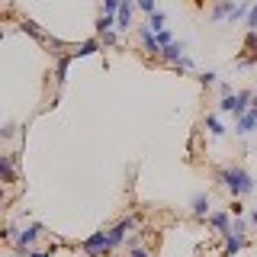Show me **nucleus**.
<instances>
[{
  "label": "nucleus",
  "mask_w": 257,
  "mask_h": 257,
  "mask_svg": "<svg viewBox=\"0 0 257 257\" xmlns=\"http://www.w3.org/2000/svg\"><path fill=\"white\" fill-rule=\"evenodd\" d=\"M112 26H116V16L112 13H103L100 20H96V32H109Z\"/></svg>",
  "instance_id": "obj_14"
},
{
  "label": "nucleus",
  "mask_w": 257,
  "mask_h": 257,
  "mask_svg": "<svg viewBox=\"0 0 257 257\" xmlns=\"http://www.w3.org/2000/svg\"><path fill=\"white\" fill-rule=\"evenodd\" d=\"M0 174H4V183H13L16 180V177H13V158L10 155L0 158Z\"/></svg>",
  "instance_id": "obj_11"
},
{
  "label": "nucleus",
  "mask_w": 257,
  "mask_h": 257,
  "mask_svg": "<svg viewBox=\"0 0 257 257\" xmlns=\"http://www.w3.org/2000/svg\"><path fill=\"white\" fill-rule=\"evenodd\" d=\"M158 42H161V48H164V45H171V42H174V39H171V32H167V29H161V32H158Z\"/></svg>",
  "instance_id": "obj_22"
},
{
  "label": "nucleus",
  "mask_w": 257,
  "mask_h": 257,
  "mask_svg": "<svg viewBox=\"0 0 257 257\" xmlns=\"http://www.w3.org/2000/svg\"><path fill=\"white\" fill-rule=\"evenodd\" d=\"M251 222H254V228H257V212H251Z\"/></svg>",
  "instance_id": "obj_30"
},
{
  "label": "nucleus",
  "mask_w": 257,
  "mask_h": 257,
  "mask_svg": "<svg viewBox=\"0 0 257 257\" xmlns=\"http://www.w3.org/2000/svg\"><path fill=\"white\" fill-rule=\"evenodd\" d=\"M222 183L231 190V196H244V193L254 190V180L247 171H241V167H228V171H222Z\"/></svg>",
  "instance_id": "obj_1"
},
{
  "label": "nucleus",
  "mask_w": 257,
  "mask_h": 257,
  "mask_svg": "<svg viewBox=\"0 0 257 257\" xmlns=\"http://www.w3.org/2000/svg\"><path fill=\"white\" fill-rule=\"evenodd\" d=\"M212 80H215V74H212V71H206V74H199V84H206V87H209Z\"/></svg>",
  "instance_id": "obj_26"
},
{
  "label": "nucleus",
  "mask_w": 257,
  "mask_h": 257,
  "mask_svg": "<svg viewBox=\"0 0 257 257\" xmlns=\"http://www.w3.org/2000/svg\"><path fill=\"white\" fill-rule=\"evenodd\" d=\"M13 132H16V128H13V125H10V122H7V125H4V128H0V135H4V139H10V135H13Z\"/></svg>",
  "instance_id": "obj_28"
},
{
  "label": "nucleus",
  "mask_w": 257,
  "mask_h": 257,
  "mask_svg": "<svg viewBox=\"0 0 257 257\" xmlns=\"http://www.w3.org/2000/svg\"><path fill=\"white\" fill-rule=\"evenodd\" d=\"M139 4V10H145V13H155V0H135Z\"/></svg>",
  "instance_id": "obj_21"
},
{
  "label": "nucleus",
  "mask_w": 257,
  "mask_h": 257,
  "mask_svg": "<svg viewBox=\"0 0 257 257\" xmlns=\"http://www.w3.org/2000/svg\"><path fill=\"white\" fill-rule=\"evenodd\" d=\"M96 48H100V42H84V45H80L77 52H74V58H87V55H93Z\"/></svg>",
  "instance_id": "obj_18"
},
{
  "label": "nucleus",
  "mask_w": 257,
  "mask_h": 257,
  "mask_svg": "<svg viewBox=\"0 0 257 257\" xmlns=\"http://www.w3.org/2000/svg\"><path fill=\"white\" fill-rule=\"evenodd\" d=\"M206 128H209V135H222V132H225V125H222L215 116H209V119H206Z\"/></svg>",
  "instance_id": "obj_19"
},
{
  "label": "nucleus",
  "mask_w": 257,
  "mask_h": 257,
  "mask_svg": "<svg viewBox=\"0 0 257 257\" xmlns=\"http://www.w3.org/2000/svg\"><path fill=\"white\" fill-rule=\"evenodd\" d=\"M139 39H142L145 52H155V55H161V42H158V32L151 29V26H142V29H139Z\"/></svg>",
  "instance_id": "obj_4"
},
{
  "label": "nucleus",
  "mask_w": 257,
  "mask_h": 257,
  "mask_svg": "<svg viewBox=\"0 0 257 257\" xmlns=\"http://www.w3.org/2000/svg\"><path fill=\"white\" fill-rule=\"evenodd\" d=\"M193 212H196L199 219L209 215V196H206V193H196V196H193Z\"/></svg>",
  "instance_id": "obj_10"
},
{
  "label": "nucleus",
  "mask_w": 257,
  "mask_h": 257,
  "mask_svg": "<svg viewBox=\"0 0 257 257\" xmlns=\"http://www.w3.org/2000/svg\"><path fill=\"white\" fill-rule=\"evenodd\" d=\"M23 29H26V32H29V36H36V39H39V42H48V36H45V32H42V29H39V26H36V23H32V20H26V23H23Z\"/></svg>",
  "instance_id": "obj_15"
},
{
  "label": "nucleus",
  "mask_w": 257,
  "mask_h": 257,
  "mask_svg": "<svg viewBox=\"0 0 257 257\" xmlns=\"http://www.w3.org/2000/svg\"><path fill=\"white\" fill-rule=\"evenodd\" d=\"M132 228H135V219H125V222H119L116 228L109 231V241H112V247H116V244H122V241L128 238V231H132Z\"/></svg>",
  "instance_id": "obj_5"
},
{
  "label": "nucleus",
  "mask_w": 257,
  "mask_h": 257,
  "mask_svg": "<svg viewBox=\"0 0 257 257\" xmlns=\"http://www.w3.org/2000/svg\"><path fill=\"white\" fill-rule=\"evenodd\" d=\"M128 257H148V251H142V247H128Z\"/></svg>",
  "instance_id": "obj_27"
},
{
  "label": "nucleus",
  "mask_w": 257,
  "mask_h": 257,
  "mask_svg": "<svg viewBox=\"0 0 257 257\" xmlns=\"http://www.w3.org/2000/svg\"><path fill=\"white\" fill-rule=\"evenodd\" d=\"M209 225H212L215 231H222V235H225V231L231 228V225H228V212H215L212 219H209Z\"/></svg>",
  "instance_id": "obj_12"
},
{
  "label": "nucleus",
  "mask_w": 257,
  "mask_h": 257,
  "mask_svg": "<svg viewBox=\"0 0 257 257\" xmlns=\"http://www.w3.org/2000/svg\"><path fill=\"white\" fill-rule=\"evenodd\" d=\"M148 26L155 29V32H161V29H164V13H161V10H155V13H148Z\"/></svg>",
  "instance_id": "obj_16"
},
{
  "label": "nucleus",
  "mask_w": 257,
  "mask_h": 257,
  "mask_svg": "<svg viewBox=\"0 0 257 257\" xmlns=\"http://www.w3.org/2000/svg\"><path fill=\"white\" fill-rule=\"evenodd\" d=\"M100 39H103V45H116V32H100Z\"/></svg>",
  "instance_id": "obj_24"
},
{
  "label": "nucleus",
  "mask_w": 257,
  "mask_h": 257,
  "mask_svg": "<svg viewBox=\"0 0 257 257\" xmlns=\"http://www.w3.org/2000/svg\"><path fill=\"white\" fill-rule=\"evenodd\" d=\"M251 0H241V4L235 7V13H231V23H235V20H241V16H247V13H251Z\"/></svg>",
  "instance_id": "obj_17"
},
{
  "label": "nucleus",
  "mask_w": 257,
  "mask_h": 257,
  "mask_svg": "<svg viewBox=\"0 0 257 257\" xmlns=\"http://www.w3.org/2000/svg\"><path fill=\"white\" fill-rule=\"evenodd\" d=\"M225 238H228V244H225L222 257H235V254L241 251V244H244V238H235V235H225Z\"/></svg>",
  "instance_id": "obj_13"
},
{
  "label": "nucleus",
  "mask_w": 257,
  "mask_h": 257,
  "mask_svg": "<svg viewBox=\"0 0 257 257\" xmlns=\"http://www.w3.org/2000/svg\"><path fill=\"white\" fill-rule=\"evenodd\" d=\"M247 26H251L257 32V0H254V7H251V13H247Z\"/></svg>",
  "instance_id": "obj_20"
},
{
  "label": "nucleus",
  "mask_w": 257,
  "mask_h": 257,
  "mask_svg": "<svg viewBox=\"0 0 257 257\" xmlns=\"http://www.w3.org/2000/svg\"><path fill=\"white\" fill-rule=\"evenodd\" d=\"M29 257H52L48 251H29Z\"/></svg>",
  "instance_id": "obj_29"
},
{
  "label": "nucleus",
  "mask_w": 257,
  "mask_h": 257,
  "mask_svg": "<svg viewBox=\"0 0 257 257\" xmlns=\"http://www.w3.org/2000/svg\"><path fill=\"white\" fill-rule=\"evenodd\" d=\"M68 64H71V58H61L58 61V80H64V74H68Z\"/></svg>",
  "instance_id": "obj_25"
},
{
  "label": "nucleus",
  "mask_w": 257,
  "mask_h": 257,
  "mask_svg": "<svg viewBox=\"0 0 257 257\" xmlns=\"http://www.w3.org/2000/svg\"><path fill=\"white\" fill-rule=\"evenodd\" d=\"M119 4H122V0H103V7H106V13H112V16H116Z\"/></svg>",
  "instance_id": "obj_23"
},
{
  "label": "nucleus",
  "mask_w": 257,
  "mask_h": 257,
  "mask_svg": "<svg viewBox=\"0 0 257 257\" xmlns=\"http://www.w3.org/2000/svg\"><path fill=\"white\" fill-rule=\"evenodd\" d=\"M16 257H20V254H16Z\"/></svg>",
  "instance_id": "obj_32"
},
{
  "label": "nucleus",
  "mask_w": 257,
  "mask_h": 257,
  "mask_svg": "<svg viewBox=\"0 0 257 257\" xmlns=\"http://www.w3.org/2000/svg\"><path fill=\"white\" fill-rule=\"evenodd\" d=\"M39 231H42L39 225H29V228H23L20 235H16V244H20V247H32V244H36V238H39Z\"/></svg>",
  "instance_id": "obj_8"
},
{
  "label": "nucleus",
  "mask_w": 257,
  "mask_h": 257,
  "mask_svg": "<svg viewBox=\"0 0 257 257\" xmlns=\"http://www.w3.org/2000/svg\"><path fill=\"white\" fill-rule=\"evenodd\" d=\"M254 128H257V109H247L244 116L238 119V128H235V132H238V135H251Z\"/></svg>",
  "instance_id": "obj_6"
},
{
  "label": "nucleus",
  "mask_w": 257,
  "mask_h": 257,
  "mask_svg": "<svg viewBox=\"0 0 257 257\" xmlns=\"http://www.w3.org/2000/svg\"><path fill=\"white\" fill-rule=\"evenodd\" d=\"M183 52H187V48H183V42H171V45H164V48H161V58H167V61H183V58H187V55H183Z\"/></svg>",
  "instance_id": "obj_7"
},
{
  "label": "nucleus",
  "mask_w": 257,
  "mask_h": 257,
  "mask_svg": "<svg viewBox=\"0 0 257 257\" xmlns=\"http://www.w3.org/2000/svg\"><path fill=\"white\" fill-rule=\"evenodd\" d=\"M135 7H139V4H132V0H122V4H119V10H116V29L128 32V26H132V13H135Z\"/></svg>",
  "instance_id": "obj_3"
},
{
  "label": "nucleus",
  "mask_w": 257,
  "mask_h": 257,
  "mask_svg": "<svg viewBox=\"0 0 257 257\" xmlns=\"http://www.w3.org/2000/svg\"><path fill=\"white\" fill-rule=\"evenodd\" d=\"M80 247H84V251L90 254V257H103V254H106L109 247H112V241H109V231H93V235L87 238Z\"/></svg>",
  "instance_id": "obj_2"
},
{
  "label": "nucleus",
  "mask_w": 257,
  "mask_h": 257,
  "mask_svg": "<svg viewBox=\"0 0 257 257\" xmlns=\"http://www.w3.org/2000/svg\"><path fill=\"white\" fill-rule=\"evenodd\" d=\"M251 109H257V93H254V100H251Z\"/></svg>",
  "instance_id": "obj_31"
},
{
  "label": "nucleus",
  "mask_w": 257,
  "mask_h": 257,
  "mask_svg": "<svg viewBox=\"0 0 257 257\" xmlns=\"http://www.w3.org/2000/svg\"><path fill=\"white\" fill-rule=\"evenodd\" d=\"M235 0H219V4H215V10H212V20H225V16H228L231 20V13H235Z\"/></svg>",
  "instance_id": "obj_9"
}]
</instances>
